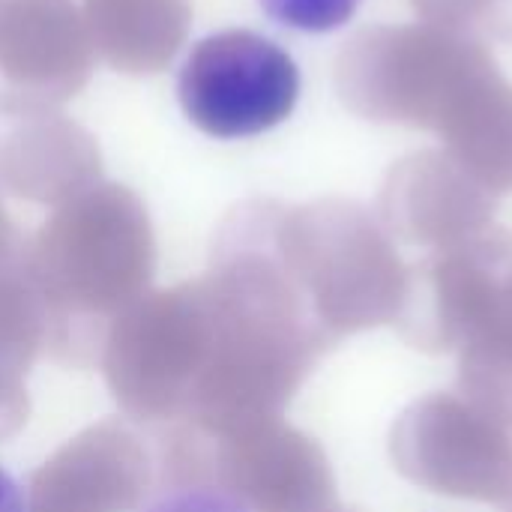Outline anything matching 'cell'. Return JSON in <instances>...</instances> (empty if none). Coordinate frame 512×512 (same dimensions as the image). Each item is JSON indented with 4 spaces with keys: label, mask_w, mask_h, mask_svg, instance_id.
<instances>
[{
    "label": "cell",
    "mask_w": 512,
    "mask_h": 512,
    "mask_svg": "<svg viewBox=\"0 0 512 512\" xmlns=\"http://www.w3.org/2000/svg\"><path fill=\"white\" fill-rule=\"evenodd\" d=\"M498 60L483 39L429 21L360 30L342 54V99L363 117L444 132Z\"/></svg>",
    "instance_id": "6da1fadb"
},
{
    "label": "cell",
    "mask_w": 512,
    "mask_h": 512,
    "mask_svg": "<svg viewBox=\"0 0 512 512\" xmlns=\"http://www.w3.org/2000/svg\"><path fill=\"white\" fill-rule=\"evenodd\" d=\"M177 99L204 135L255 138L285 123L297 108L300 69L279 42L231 27L192 45L177 75Z\"/></svg>",
    "instance_id": "7a4b0ae2"
},
{
    "label": "cell",
    "mask_w": 512,
    "mask_h": 512,
    "mask_svg": "<svg viewBox=\"0 0 512 512\" xmlns=\"http://www.w3.org/2000/svg\"><path fill=\"white\" fill-rule=\"evenodd\" d=\"M459 165L489 177H512V84L495 72L441 132Z\"/></svg>",
    "instance_id": "3957f363"
},
{
    "label": "cell",
    "mask_w": 512,
    "mask_h": 512,
    "mask_svg": "<svg viewBox=\"0 0 512 512\" xmlns=\"http://www.w3.org/2000/svg\"><path fill=\"white\" fill-rule=\"evenodd\" d=\"M411 6L429 24L512 42V0H411Z\"/></svg>",
    "instance_id": "277c9868"
},
{
    "label": "cell",
    "mask_w": 512,
    "mask_h": 512,
    "mask_svg": "<svg viewBox=\"0 0 512 512\" xmlns=\"http://www.w3.org/2000/svg\"><path fill=\"white\" fill-rule=\"evenodd\" d=\"M264 15L300 33H330L354 18L363 0H258Z\"/></svg>",
    "instance_id": "5b68a950"
},
{
    "label": "cell",
    "mask_w": 512,
    "mask_h": 512,
    "mask_svg": "<svg viewBox=\"0 0 512 512\" xmlns=\"http://www.w3.org/2000/svg\"><path fill=\"white\" fill-rule=\"evenodd\" d=\"M141 512H249L234 495L210 486H183L156 495Z\"/></svg>",
    "instance_id": "8992f818"
},
{
    "label": "cell",
    "mask_w": 512,
    "mask_h": 512,
    "mask_svg": "<svg viewBox=\"0 0 512 512\" xmlns=\"http://www.w3.org/2000/svg\"><path fill=\"white\" fill-rule=\"evenodd\" d=\"M0 512H27L24 489L3 465H0Z\"/></svg>",
    "instance_id": "52a82bcc"
}]
</instances>
